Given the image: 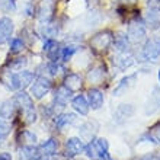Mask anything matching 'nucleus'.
I'll return each instance as SVG.
<instances>
[{"label": "nucleus", "mask_w": 160, "mask_h": 160, "mask_svg": "<svg viewBox=\"0 0 160 160\" xmlns=\"http://www.w3.org/2000/svg\"><path fill=\"white\" fill-rule=\"evenodd\" d=\"M0 160H12V156L9 153H0Z\"/></svg>", "instance_id": "obj_34"}, {"label": "nucleus", "mask_w": 160, "mask_h": 160, "mask_svg": "<svg viewBox=\"0 0 160 160\" xmlns=\"http://www.w3.org/2000/svg\"><path fill=\"white\" fill-rule=\"evenodd\" d=\"M15 103H18V105L21 106V109L23 111V114L25 112H28V111H32L34 109V101H32V98L28 95L26 92H18L16 95H15Z\"/></svg>", "instance_id": "obj_10"}, {"label": "nucleus", "mask_w": 160, "mask_h": 160, "mask_svg": "<svg viewBox=\"0 0 160 160\" xmlns=\"http://www.w3.org/2000/svg\"><path fill=\"white\" fill-rule=\"evenodd\" d=\"M70 98H72V92H70L66 86H61V88H58L55 90L54 102H55V105H58L63 108V106L67 105V102L70 101Z\"/></svg>", "instance_id": "obj_13"}, {"label": "nucleus", "mask_w": 160, "mask_h": 160, "mask_svg": "<svg viewBox=\"0 0 160 160\" xmlns=\"http://www.w3.org/2000/svg\"><path fill=\"white\" fill-rule=\"evenodd\" d=\"M127 38L132 44H138L146 38V23L140 19H132L127 26Z\"/></svg>", "instance_id": "obj_3"}, {"label": "nucleus", "mask_w": 160, "mask_h": 160, "mask_svg": "<svg viewBox=\"0 0 160 160\" xmlns=\"http://www.w3.org/2000/svg\"><path fill=\"white\" fill-rule=\"evenodd\" d=\"M13 34V22L9 18H0V45L6 44Z\"/></svg>", "instance_id": "obj_9"}, {"label": "nucleus", "mask_w": 160, "mask_h": 160, "mask_svg": "<svg viewBox=\"0 0 160 160\" xmlns=\"http://www.w3.org/2000/svg\"><path fill=\"white\" fill-rule=\"evenodd\" d=\"M19 143H22L23 146H34L37 143V135L28 130L22 131L19 134Z\"/></svg>", "instance_id": "obj_25"}, {"label": "nucleus", "mask_w": 160, "mask_h": 160, "mask_svg": "<svg viewBox=\"0 0 160 160\" xmlns=\"http://www.w3.org/2000/svg\"><path fill=\"white\" fill-rule=\"evenodd\" d=\"M83 152H84V144L80 138L72 137V138H68L66 141V156L67 157H74Z\"/></svg>", "instance_id": "obj_8"}, {"label": "nucleus", "mask_w": 160, "mask_h": 160, "mask_svg": "<svg viewBox=\"0 0 160 160\" xmlns=\"http://www.w3.org/2000/svg\"><path fill=\"white\" fill-rule=\"evenodd\" d=\"M10 130H12V127L9 125L8 122H0V140H4L10 134Z\"/></svg>", "instance_id": "obj_29"}, {"label": "nucleus", "mask_w": 160, "mask_h": 160, "mask_svg": "<svg viewBox=\"0 0 160 160\" xmlns=\"http://www.w3.org/2000/svg\"><path fill=\"white\" fill-rule=\"evenodd\" d=\"M137 79V74H131V76H127L118 83V86L114 89V96H121L122 93H125L131 86H134V82Z\"/></svg>", "instance_id": "obj_12"}, {"label": "nucleus", "mask_w": 160, "mask_h": 160, "mask_svg": "<svg viewBox=\"0 0 160 160\" xmlns=\"http://www.w3.org/2000/svg\"><path fill=\"white\" fill-rule=\"evenodd\" d=\"M105 66H96L93 67L88 74V80L90 83H102V80L105 77Z\"/></svg>", "instance_id": "obj_17"}, {"label": "nucleus", "mask_w": 160, "mask_h": 160, "mask_svg": "<svg viewBox=\"0 0 160 160\" xmlns=\"http://www.w3.org/2000/svg\"><path fill=\"white\" fill-rule=\"evenodd\" d=\"M101 160H112V159H111V157L109 156H108V154H106V156H103V157H102V159Z\"/></svg>", "instance_id": "obj_37"}, {"label": "nucleus", "mask_w": 160, "mask_h": 160, "mask_svg": "<svg viewBox=\"0 0 160 160\" xmlns=\"http://www.w3.org/2000/svg\"><path fill=\"white\" fill-rule=\"evenodd\" d=\"M76 119L77 118L74 114H63V115H60V117L55 118V125L58 127V128H64V127L74 124Z\"/></svg>", "instance_id": "obj_23"}, {"label": "nucleus", "mask_w": 160, "mask_h": 160, "mask_svg": "<svg viewBox=\"0 0 160 160\" xmlns=\"http://www.w3.org/2000/svg\"><path fill=\"white\" fill-rule=\"evenodd\" d=\"M112 42H114L112 32H111V31H102V32L96 34L90 39V47H92L93 51L102 52V51H105Z\"/></svg>", "instance_id": "obj_4"}, {"label": "nucleus", "mask_w": 160, "mask_h": 160, "mask_svg": "<svg viewBox=\"0 0 160 160\" xmlns=\"http://www.w3.org/2000/svg\"><path fill=\"white\" fill-rule=\"evenodd\" d=\"M143 55L146 60L156 61L160 57V39L159 38H150L146 41L143 48Z\"/></svg>", "instance_id": "obj_6"}, {"label": "nucleus", "mask_w": 160, "mask_h": 160, "mask_svg": "<svg viewBox=\"0 0 160 160\" xmlns=\"http://www.w3.org/2000/svg\"><path fill=\"white\" fill-rule=\"evenodd\" d=\"M72 105L80 115H88L89 108H90V106H89V102L86 101V98L82 96V95H79V96H76L74 99H73Z\"/></svg>", "instance_id": "obj_16"}, {"label": "nucleus", "mask_w": 160, "mask_h": 160, "mask_svg": "<svg viewBox=\"0 0 160 160\" xmlns=\"http://www.w3.org/2000/svg\"><path fill=\"white\" fill-rule=\"evenodd\" d=\"M152 134H153V137L157 140L160 143V124H157V125H154L152 128Z\"/></svg>", "instance_id": "obj_33"}, {"label": "nucleus", "mask_w": 160, "mask_h": 160, "mask_svg": "<svg viewBox=\"0 0 160 160\" xmlns=\"http://www.w3.org/2000/svg\"><path fill=\"white\" fill-rule=\"evenodd\" d=\"M144 23L152 28V29H156L160 26V12L159 10H153V9H148L146 15H144Z\"/></svg>", "instance_id": "obj_15"}, {"label": "nucleus", "mask_w": 160, "mask_h": 160, "mask_svg": "<svg viewBox=\"0 0 160 160\" xmlns=\"http://www.w3.org/2000/svg\"><path fill=\"white\" fill-rule=\"evenodd\" d=\"M82 79H80V76H77V74H68V76H66V79H64V86L70 90V92H77V90H80V88H82Z\"/></svg>", "instance_id": "obj_18"}, {"label": "nucleus", "mask_w": 160, "mask_h": 160, "mask_svg": "<svg viewBox=\"0 0 160 160\" xmlns=\"http://www.w3.org/2000/svg\"><path fill=\"white\" fill-rule=\"evenodd\" d=\"M132 114H134V108L131 105H121V106H118V109L115 112V117H117L118 121H122V119L131 117Z\"/></svg>", "instance_id": "obj_26"}, {"label": "nucleus", "mask_w": 160, "mask_h": 160, "mask_svg": "<svg viewBox=\"0 0 160 160\" xmlns=\"http://www.w3.org/2000/svg\"><path fill=\"white\" fill-rule=\"evenodd\" d=\"M114 47L117 52H122V51H130V41L127 38V35L118 34L114 39Z\"/></svg>", "instance_id": "obj_22"}, {"label": "nucleus", "mask_w": 160, "mask_h": 160, "mask_svg": "<svg viewBox=\"0 0 160 160\" xmlns=\"http://www.w3.org/2000/svg\"><path fill=\"white\" fill-rule=\"evenodd\" d=\"M39 153H41V156H54L55 152H57V141L54 138H50L47 140L45 143H42L39 146Z\"/></svg>", "instance_id": "obj_19"}, {"label": "nucleus", "mask_w": 160, "mask_h": 160, "mask_svg": "<svg viewBox=\"0 0 160 160\" xmlns=\"http://www.w3.org/2000/svg\"><path fill=\"white\" fill-rule=\"evenodd\" d=\"M89 96V106L92 108V109H99L102 108L103 105V95H102L101 90H98V89H90L88 93Z\"/></svg>", "instance_id": "obj_14"}, {"label": "nucleus", "mask_w": 160, "mask_h": 160, "mask_svg": "<svg viewBox=\"0 0 160 160\" xmlns=\"http://www.w3.org/2000/svg\"><path fill=\"white\" fill-rule=\"evenodd\" d=\"M159 80H160V72H159Z\"/></svg>", "instance_id": "obj_38"}, {"label": "nucleus", "mask_w": 160, "mask_h": 160, "mask_svg": "<svg viewBox=\"0 0 160 160\" xmlns=\"http://www.w3.org/2000/svg\"><path fill=\"white\" fill-rule=\"evenodd\" d=\"M54 10H55L54 0H41L38 4V9H37V18L42 23H47V22L51 21V18L54 15Z\"/></svg>", "instance_id": "obj_5"}, {"label": "nucleus", "mask_w": 160, "mask_h": 160, "mask_svg": "<svg viewBox=\"0 0 160 160\" xmlns=\"http://www.w3.org/2000/svg\"><path fill=\"white\" fill-rule=\"evenodd\" d=\"M84 153L89 159L101 160L108 154V141L105 138H95L84 147Z\"/></svg>", "instance_id": "obj_2"}, {"label": "nucleus", "mask_w": 160, "mask_h": 160, "mask_svg": "<svg viewBox=\"0 0 160 160\" xmlns=\"http://www.w3.org/2000/svg\"><path fill=\"white\" fill-rule=\"evenodd\" d=\"M79 50H82V47L76 45V44L66 45L64 48H61V60H63V61H67V60H70V58H72V55L76 54Z\"/></svg>", "instance_id": "obj_27"}, {"label": "nucleus", "mask_w": 160, "mask_h": 160, "mask_svg": "<svg viewBox=\"0 0 160 160\" xmlns=\"http://www.w3.org/2000/svg\"><path fill=\"white\" fill-rule=\"evenodd\" d=\"M23 50V41L21 38H15L12 39V44H10V51L12 52H19V51Z\"/></svg>", "instance_id": "obj_30"}, {"label": "nucleus", "mask_w": 160, "mask_h": 160, "mask_svg": "<svg viewBox=\"0 0 160 160\" xmlns=\"http://www.w3.org/2000/svg\"><path fill=\"white\" fill-rule=\"evenodd\" d=\"M37 160H50V159H48V157H47V156H39Z\"/></svg>", "instance_id": "obj_36"}, {"label": "nucleus", "mask_w": 160, "mask_h": 160, "mask_svg": "<svg viewBox=\"0 0 160 160\" xmlns=\"http://www.w3.org/2000/svg\"><path fill=\"white\" fill-rule=\"evenodd\" d=\"M119 2L124 4H135L137 3V0H119Z\"/></svg>", "instance_id": "obj_35"}, {"label": "nucleus", "mask_w": 160, "mask_h": 160, "mask_svg": "<svg viewBox=\"0 0 160 160\" xmlns=\"http://www.w3.org/2000/svg\"><path fill=\"white\" fill-rule=\"evenodd\" d=\"M16 9L15 0H0V10L3 13H10Z\"/></svg>", "instance_id": "obj_28"}, {"label": "nucleus", "mask_w": 160, "mask_h": 160, "mask_svg": "<svg viewBox=\"0 0 160 160\" xmlns=\"http://www.w3.org/2000/svg\"><path fill=\"white\" fill-rule=\"evenodd\" d=\"M21 156L25 160H37L41 156V153H39V148L35 146H23L21 148Z\"/></svg>", "instance_id": "obj_21"}, {"label": "nucleus", "mask_w": 160, "mask_h": 160, "mask_svg": "<svg viewBox=\"0 0 160 160\" xmlns=\"http://www.w3.org/2000/svg\"><path fill=\"white\" fill-rule=\"evenodd\" d=\"M50 160H55V159H50Z\"/></svg>", "instance_id": "obj_40"}, {"label": "nucleus", "mask_w": 160, "mask_h": 160, "mask_svg": "<svg viewBox=\"0 0 160 160\" xmlns=\"http://www.w3.org/2000/svg\"><path fill=\"white\" fill-rule=\"evenodd\" d=\"M15 114V101H4L0 103V117L10 119Z\"/></svg>", "instance_id": "obj_20"}, {"label": "nucleus", "mask_w": 160, "mask_h": 160, "mask_svg": "<svg viewBox=\"0 0 160 160\" xmlns=\"http://www.w3.org/2000/svg\"><path fill=\"white\" fill-rule=\"evenodd\" d=\"M34 80V73L31 72H18V73H9L6 83L12 90H23L25 88H28Z\"/></svg>", "instance_id": "obj_1"}, {"label": "nucleus", "mask_w": 160, "mask_h": 160, "mask_svg": "<svg viewBox=\"0 0 160 160\" xmlns=\"http://www.w3.org/2000/svg\"><path fill=\"white\" fill-rule=\"evenodd\" d=\"M114 63L115 66L121 70L131 67L134 63V57L130 54V51H122V52H117V55L114 57Z\"/></svg>", "instance_id": "obj_11"}, {"label": "nucleus", "mask_w": 160, "mask_h": 160, "mask_svg": "<svg viewBox=\"0 0 160 160\" xmlns=\"http://www.w3.org/2000/svg\"><path fill=\"white\" fill-rule=\"evenodd\" d=\"M26 66V58H16L10 64V68L12 70H16V72H21L22 67H25Z\"/></svg>", "instance_id": "obj_31"}, {"label": "nucleus", "mask_w": 160, "mask_h": 160, "mask_svg": "<svg viewBox=\"0 0 160 160\" xmlns=\"http://www.w3.org/2000/svg\"><path fill=\"white\" fill-rule=\"evenodd\" d=\"M147 8L160 12V0H147Z\"/></svg>", "instance_id": "obj_32"}, {"label": "nucleus", "mask_w": 160, "mask_h": 160, "mask_svg": "<svg viewBox=\"0 0 160 160\" xmlns=\"http://www.w3.org/2000/svg\"><path fill=\"white\" fill-rule=\"evenodd\" d=\"M57 34H58V26L57 25L50 23V22L42 25V37L45 39H54V37H57Z\"/></svg>", "instance_id": "obj_24"}, {"label": "nucleus", "mask_w": 160, "mask_h": 160, "mask_svg": "<svg viewBox=\"0 0 160 160\" xmlns=\"http://www.w3.org/2000/svg\"><path fill=\"white\" fill-rule=\"evenodd\" d=\"M150 160H157V159H150Z\"/></svg>", "instance_id": "obj_39"}, {"label": "nucleus", "mask_w": 160, "mask_h": 160, "mask_svg": "<svg viewBox=\"0 0 160 160\" xmlns=\"http://www.w3.org/2000/svg\"><path fill=\"white\" fill-rule=\"evenodd\" d=\"M51 89V82L48 79H45L44 76H39L38 79L34 82L32 88H31V93L34 95V98L37 99H42L47 93L50 92Z\"/></svg>", "instance_id": "obj_7"}]
</instances>
